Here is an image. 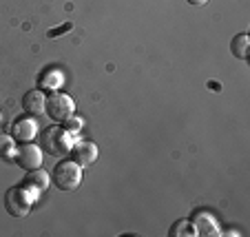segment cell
I'll return each instance as SVG.
<instances>
[{"label":"cell","mask_w":250,"mask_h":237,"mask_svg":"<svg viewBox=\"0 0 250 237\" xmlns=\"http://www.w3.org/2000/svg\"><path fill=\"white\" fill-rule=\"evenodd\" d=\"M40 147L53 157H64L73 149V140H71V133L62 127H49L40 135Z\"/></svg>","instance_id":"obj_1"},{"label":"cell","mask_w":250,"mask_h":237,"mask_svg":"<svg viewBox=\"0 0 250 237\" xmlns=\"http://www.w3.org/2000/svg\"><path fill=\"white\" fill-rule=\"evenodd\" d=\"M44 113L53 120V122H64L66 118L76 113V102L73 98L60 91H51L47 95V102H44Z\"/></svg>","instance_id":"obj_2"},{"label":"cell","mask_w":250,"mask_h":237,"mask_svg":"<svg viewBox=\"0 0 250 237\" xmlns=\"http://www.w3.org/2000/svg\"><path fill=\"white\" fill-rule=\"evenodd\" d=\"M53 182L60 191H76L82 182V166L73 160L58 162L56 171H53Z\"/></svg>","instance_id":"obj_3"},{"label":"cell","mask_w":250,"mask_h":237,"mask_svg":"<svg viewBox=\"0 0 250 237\" xmlns=\"http://www.w3.org/2000/svg\"><path fill=\"white\" fill-rule=\"evenodd\" d=\"M33 195L24 186H11L5 193V209L11 217H24L31 211Z\"/></svg>","instance_id":"obj_4"},{"label":"cell","mask_w":250,"mask_h":237,"mask_svg":"<svg viewBox=\"0 0 250 237\" xmlns=\"http://www.w3.org/2000/svg\"><path fill=\"white\" fill-rule=\"evenodd\" d=\"M14 162L24 169V171H33V169H40L42 166V149L33 142H22L20 149H16Z\"/></svg>","instance_id":"obj_5"},{"label":"cell","mask_w":250,"mask_h":237,"mask_svg":"<svg viewBox=\"0 0 250 237\" xmlns=\"http://www.w3.org/2000/svg\"><path fill=\"white\" fill-rule=\"evenodd\" d=\"M11 135L16 142H33L38 138V122L33 118H18L11 127Z\"/></svg>","instance_id":"obj_6"},{"label":"cell","mask_w":250,"mask_h":237,"mask_svg":"<svg viewBox=\"0 0 250 237\" xmlns=\"http://www.w3.org/2000/svg\"><path fill=\"white\" fill-rule=\"evenodd\" d=\"M71 160L80 166H91L98 160V147L91 140H80V142L73 144V149H71Z\"/></svg>","instance_id":"obj_7"},{"label":"cell","mask_w":250,"mask_h":237,"mask_svg":"<svg viewBox=\"0 0 250 237\" xmlns=\"http://www.w3.org/2000/svg\"><path fill=\"white\" fill-rule=\"evenodd\" d=\"M193 226L197 231V235L202 237H212V235H219V224L215 219V215L208 213V211H199V213L193 215Z\"/></svg>","instance_id":"obj_8"},{"label":"cell","mask_w":250,"mask_h":237,"mask_svg":"<svg viewBox=\"0 0 250 237\" xmlns=\"http://www.w3.org/2000/svg\"><path fill=\"white\" fill-rule=\"evenodd\" d=\"M49 182H51V177H49L47 171H42V169H33V171L27 173V177H24L22 186L33 195V199H36L40 193H44V191H47Z\"/></svg>","instance_id":"obj_9"},{"label":"cell","mask_w":250,"mask_h":237,"mask_svg":"<svg viewBox=\"0 0 250 237\" xmlns=\"http://www.w3.org/2000/svg\"><path fill=\"white\" fill-rule=\"evenodd\" d=\"M44 102H47V95L42 93V89H31L22 95V109L31 115H42Z\"/></svg>","instance_id":"obj_10"},{"label":"cell","mask_w":250,"mask_h":237,"mask_svg":"<svg viewBox=\"0 0 250 237\" xmlns=\"http://www.w3.org/2000/svg\"><path fill=\"white\" fill-rule=\"evenodd\" d=\"M62 85H64V76H62L60 69H47V71H42V76L38 78V86H40V89L58 91Z\"/></svg>","instance_id":"obj_11"},{"label":"cell","mask_w":250,"mask_h":237,"mask_svg":"<svg viewBox=\"0 0 250 237\" xmlns=\"http://www.w3.org/2000/svg\"><path fill=\"white\" fill-rule=\"evenodd\" d=\"M168 235L170 237H184V235L195 237V235H197V231H195V226H193V222H190V219H180V222H175L173 226H170Z\"/></svg>","instance_id":"obj_12"},{"label":"cell","mask_w":250,"mask_h":237,"mask_svg":"<svg viewBox=\"0 0 250 237\" xmlns=\"http://www.w3.org/2000/svg\"><path fill=\"white\" fill-rule=\"evenodd\" d=\"M230 51L235 53L239 60H246V58H248V33H239V36L232 38Z\"/></svg>","instance_id":"obj_13"},{"label":"cell","mask_w":250,"mask_h":237,"mask_svg":"<svg viewBox=\"0 0 250 237\" xmlns=\"http://www.w3.org/2000/svg\"><path fill=\"white\" fill-rule=\"evenodd\" d=\"M16 155V140L14 135L0 133V160H11Z\"/></svg>","instance_id":"obj_14"},{"label":"cell","mask_w":250,"mask_h":237,"mask_svg":"<svg viewBox=\"0 0 250 237\" xmlns=\"http://www.w3.org/2000/svg\"><path fill=\"white\" fill-rule=\"evenodd\" d=\"M64 131H69V133H78V131H82V127H84V120L82 118H78V115H71V118H66L64 122Z\"/></svg>","instance_id":"obj_15"},{"label":"cell","mask_w":250,"mask_h":237,"mask_svg":"<svg viewBox=\"0 0 250 237\" xmlns=\"http://www.w3.org/2000/svg\"><path fill=\"white\" fill-rule=\"evenodd\" d=\"M71 29V24H64V27H60L56 31V29H53V31H49V38H58V33H62V31H69Z\"/></svg>","instance_id":"obj_16"},{"label":"cell","mask_w":250,"mask_h":237,"mask_svg":"<svg viewBox=\"0 0 250 237\" xmlns=\"http://www.w3.org/2000/svg\"><path fill=\"white\" fill-rule=\"evenodd\" d=\"M190 5H197V7H202V5H206L208 0H188Z\"/></svg>","instance_id":"obj_17"}]
</instances>
